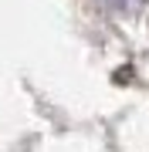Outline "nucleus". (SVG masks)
<instances>
[{
    "label": "nucleus",
    "instance_id": "obj_1",
    "mask_svg": "<svg viewBox=\"0 0 149 152\" xmlns=\"http://www.w3.org/2000/svg\"><path fill=\"white\" fill-rule=\"evenodd\" d=\"M105 4L112 10H132V7H139V0H105Z\"/></svg>",
    "mask_w": 149,
    "mask_h": 152
}]
</instances>
